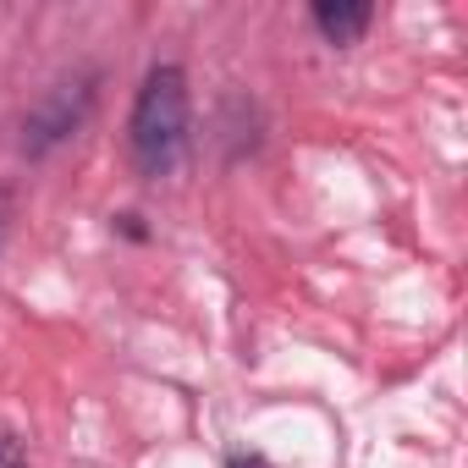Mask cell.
<instances>
[{"label":"cell","instance_id":"obj_3","mask_svg":"<svg viewBox=\"0 0 468 468\" xmlns=\"http://www.w3.org/2000/svg\"><path fill=\"white\" fill-rule=\"evenodd\" d=\"M260 133H265V116L249 94H226L215 105V144H220V160H249L260 149Z\"/></svg>","mask_w":468,"mask_h":468},{"label":"cell","instance_id":"obj_6","mask_svg":"<svg viewBox=\"0 0 468 468\" xmlns=\"http://www.w3.org/2000/svg\"><path fill=\"white\" fill-rule=\"evenodd\" d=\"M111 231H116V238H127V243H149L154 238L149 220H144V209H116L111 215Z\"/></svg>","mask_w":468,"mask_h":468},{"label":"cell","instance_id":"obj_4","mask_svg":"<svg viewBox=\"0 0 468 468\" xmlns=\"http://www.w3.org/2000/svg\"><path fill=\"white\" fill-rule=\"evenodd\" d=\"M309 28L336 45V50H353L369 28H375V6L369 0H314L309 6Z\"/></svg>","mask_w":468,"mask_h":468},{"label":"cell","instance_id":"obj_8","mask_svg":"<svg viewBox=\"0 0 468 468\" xmlns=\"http://www.w3.org/2000/svg\"><path fill=\"white\" fill-rule=\"evenodd\" d=\"M226 468H276L260 446H238V452H226Z\"/></svg>","mask_w":468,"mask_h":468},{"label":"cell","instance_id":"obj_5","mask_svg":"<svg viewBox=\"0 0 468 468\" xmlns=\"http://www.w3.org/2000/svg\"><path fill=\"white\" fill-rule=\"evenodd\" d=\"M0 468H28V441L17 424L0 419Z\"/></svg>","mask_w":468,"mask_h":468},{"label":"cell","instance_id":"obj_7","mask_svg":"<svg viewBox=\"0 0 468 468\" xmlns=\"http://www.w3.org/2000/svg\"><path fill=\"white\" fill-rule=\"evenodd\" d=\"M12 220H17V187L0 182V249H6V238H12Z\"/></svg>","mask_w":468,"mask_h":468},{"label":"cell","instance_id":"obj_1","mask_svg":"<svg viewBox=\"0 0 468 468\" xmlns=\"http://www.w3.org/2000/svg\"><path fill=\"white\" fill-rule=\"evenodd\" d=\"M193 149V83L182 61H154L127 105V160L144 182H165L182 171Z\"/></svg>","mask_w":468,"mask_h":468},{"label":"cell","instance_id":"obj_2","mask_svg":"<svg viewBox=\"0 0 468 468\" xmlns=\"http://www.w3.org/2000/svg\"><path fill=\"white\" fill-rule=\"evenodd\" d=\"M100 89H105V72L89 61V67H72V72H61V78H50L39 94H34V105L23 111V122H17V154L28 160V165H39V160H50L61 144H72L83 127H89V116H94V105H100Z\"/></svg>","mask_w":468,"mask_h":468}]
</instances>
